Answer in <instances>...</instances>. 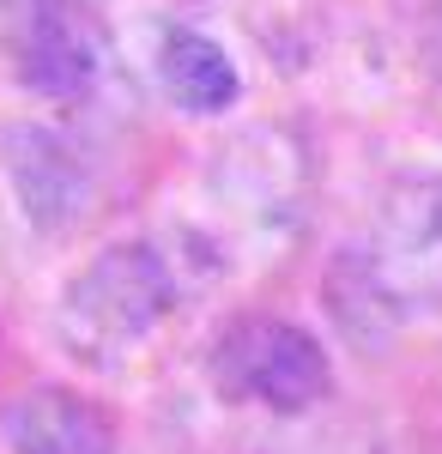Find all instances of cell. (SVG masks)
<instances>
[{"label":"cell","mask_w":442,"mask_h":454,"mask_svg":"<svg viewBox=\"0 0 442 454\" xmlns=\"http://www.w3.org/2000/svg\"><path fill=\"white\" fill-rule=\"evenodd\" d=\"M176 309V273L152 243H109L91 254L55 303V333L79 364H122Z\"/></svg>","instance_id":"1"},{"label":"cell","mask_w":442,"mask_h":454,"mask_svg":"<svg viewBox=\"0 0 442 454\" xmlns=\"http://www.w3.org/2000/svg\"><path fill=\"white\" fill-rule=\"evenodd\" d=\"M206 376L225 400L261 406L272 419H304L334 394V364L328 346L285 321V315H237L218 327L206 351Z\"/></svg>","instance_id":"2"},{"label":"cell","mask_w":442,"mask_h":454,"mask_svg":"<svg viewBox=\"0 0 442 454\" xmlns=\"http://www.w3.org/2000/svg\"><path fill=\"white\" fill-rule=\"evenodd\" d=\"M358 248H364L375 285H382V297L394 303L400 321L437 315L442 309V170L400 176L375 207L370 243Z\"/></svg>","instance_id":"3"},{"label":"cell","mask_w":442,"mask_h":454,"mask_svg":"<svg viewBox=\"0 0 442 454\" xmlns=\"http://www.w3.org/2000/svg\"><path fill=\"white\" fill-rule=\"evenodd\" d=\"M103 67H109V31L91 0H25V12L12 19V73L25 91L73 104L98 91Z\"/></svg>","instance_id":"4"},{"label":"cell","mask_w":442,"mask_h":454,"mask_svg":"<svg viewBox=\"0 0 442 454\" xmlns=\"http://www.w3.org/2000/svg\"><path fill=\"white\" fill-rule=\"evenodd\" d=\"M0 176L25 224L49 237L79 224V212L91 200V170L79 145L61 140L55 128H0Z\"/></svg>","instance_id":"5"},{"label":"cell","mask_w":442,"mask_h":454,"mask_svg":"<svg viewBox=\"0 0 442 454\" xmlns=\"http://www.w3.org/2000/svg\"><path fill=\"white\" fill-rule=\"evenodd\" d=\"M6 449L12 454H115V419L79 387H31L6 412Z\"/></svg>","instance_id":"6"},{"label":"cell","mask_w":442,"mask_h":454,"mask_svg":"<svg viewBox=\"0 0 442 454\" xmlns=\"http://www.w3.org/2000/svg\"><path fill=\"white\" fill-rule=\"evenodd\" d=\"M152 73L164 85V98L188 115H225L242 98V73L225 55V43H212L201 25H158Z\"/></svg>","instance_id":"7"},{"label":"cell","mask_w":442,"mask_h":454,"mask_svg":"<svg viewBox=\"0 0 442 454\" xmlns=\"http://www.w3.org/2000/svg\"><path fill=\"white\" fill-rule=\"evenodd\" d=\"M321 291H328V315L340 321V333L351 340V346L382 351V346H388V333L400 327V315H394V303L382 297V285H375L370 261H364V248H345V254H334V267H328Z\"/></svg>","instance_id":"8"},{"label":"cell","mask_w":442,"mask_h":454,"mask_svg":"<svg viewBox=\"0 0 442 454\" xmlns=\"http://www.w3.org/2000/svg\"><path fill=\"white\" fill-rule=\"evenodd\" d=\"M424 67L442 85V6H437V19H430V36H424Z\"/></svg>","instance_id":"9"}]
</instances>
